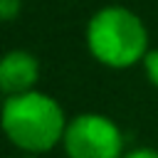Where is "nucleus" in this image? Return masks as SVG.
Returning <instances> with one entry per match:
<instances>
[{"instance_id":"obj_2","label":"nucleus","mask_w":158,"mask_h":158,"mask_svg":"<svg viewBox=\"0 0 158 158\" xmlns=\"http://www.w3.org/2000/svg\"><path fill=\"white\" fill-rule=\"evenodd\" d=\"M86 44L94 59L111 69H126L146 57L148 32L141 17L126 7L109 5L94 12L86 27Z\"/></svg>"},{"instance_id":"obj_6","label":"nucleus","mask_w":158,"mask_h":158,"mask_svg":"<svg viewBox=\"0 0 158 158\" xmlns=\"http://www.w3.org/2000/svg\"><path fill=\"white\" fill-rule=\"evenodd\" d=\"M20 0H0V20L7 22V20H15L17 12H20Z\"/></svg>"},{"instance_id":"obj_8","label":"nucleus","mask_w":158,"mask_h":158,"mask_svg":"<svg viewBox=\"0 0 158 158\" xmlns=\"http://www.w3.org/2000/svg\"><path fill=\"white\" fill-rule=\"evenodd\" d=\"M22 158H35V156H22Z\"/></svg>"},{"instance_id":"obj_5","label":"nucleus","mask_w":158,"mask_h":158,"mask_svg":"<svg viewBox=\"0 0 158 158\" xmlns=\"http://www.w3.org/2000/svg\"><path fill=\"white\" fill-rule=\"evenodd\" d=\"M143 67H146V77L151 79V84L158 86V49L146 52V57H143Z\"/></svg>"},{"instance_id":"obj_4","label":"nucleus","mask_w":158,"mask_h":158,"mask_svg":"<svg viewBox=\"0 0 158 158\" xmlns=\"http://www.w3.org/2000/svg\"><path fill=\"white\" fill-rule=\"evenodd\" d=\"M40 77V62L25 49H12L0 59V91L7 96L32 91Z\"/></svg>"},{"instance_id":"obj_1","label":"nucleus","mask_w":158,"mask_h":158,"mask_svg":"<svg viewBox=\"0 0 158 158\" xmlns=\"http://www.w3.org/2000/svg\"><path fill=\"white\" fill-rule=\"evenodd\" d=\"M0 126L17 148L27 153H44L64 138L67 118L49 94L32 89L5 99L0 109Z\"/></svg>"},{"instance_id":"obj_3","label":"nucleus","mask_w":158,"mask_h":158,"mask_svg":"<svg viewBox=\"0 0 158 158\" xmlns=\"http://www.w3.org/2000/svg\"><path fill=\"white\" fill-rule=\"evenodd\" d=\"M64 151L69 158H121V128L101 114H79L67 123Z\"/></svg>"},{"instance_id":"obj_7","label":"nucleus","mask_w":158,"mask_h":158,"mask_svg":"<svg viewBox=\"0 0 158 158\" xmlns=\"http://www.w3.org/2000/svg\"><path fill=\"white\" fill-rule=\"evenodd\" d=\"M123 158H158V151L156 148H136V151L126 153Z\"/></svg>"}]
</instances>
